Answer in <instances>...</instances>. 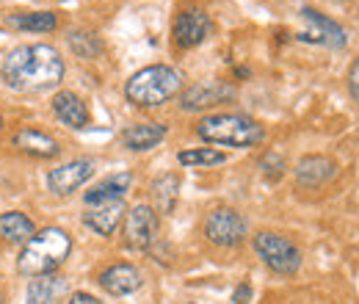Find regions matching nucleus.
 <instances>
[{"label":"nucleus","mask_w":359,"mask_h":304,"mask_svg":"<svg viewBox=\"0 0 359 304\" xmlns=\"http://www.w3.org/2000/svg\"><path fill=\"white\" fill-rule=\"evenodd\" d=\"M64 58L50 44H20L14 47L0 67L3 84L17 91H45L64 81Z\"/></svg>","instance_id":"1"},{"label":"nucleus","mask_w":359,"mask_h":304,"mask_svg":"<svg viewBox=\"0 0 359 304\" xmlns=\"http://www.w3.org/2000/svg\"><path fill=\"white\" fill-rule=\"evenodd\" d=\"M72 252V238L67 230L61 227H45L42 232H36L20 252L17 258V271L22 277L39 279V277H50L55 274L64 260Z\"/></svg>","instance_id":"2"},{"label":"nucleus","mask_w":359,"mask_h":304,"mask_svg":"<svg viewBox=\"0 0 359 304\" xmlns=\"http://www.w3.org/2000/svg\"><path fill=\"white\" fill-rule=\"evenodd\" d=\"M196 136L208 144L252 150V147L263 144L266 128L246 114H210L196 122Z\"/></svg>","instance_id":"3"},{"label":"nucleus","mask_w":359,"mask_h":304,"mask_svg":"<svg viewBox=\"0 0 359 304\" xmlns=\"http://www.w3.org/2000/svg\"><path fill=\"white\" fill-rule=\"evenodd\" d=\"M180 91H182V75L175 67H166V64L144 67L135 75H130V81L125 84V97L138 108L163 105V103L175 100Z\"/></svg>","instance_id":"4"},{"label":"nucleus","mask_w":359,"mask_h":304,"mask_svg":"<svg viewBox=\"0 0 359 304\" xmlns=\"http://www.w3.org/2000/svg\"><path fill=\"white\" fill-rule=\"evenodd\" d=\"M252 246H255L257 258L266 263L273 274L290 277V274H296L302 268V249L290 238H285L279 232H269V230L257 232L252 238Z\"/></svg>","instance_id":"5"},{"label":"nucleus","mask_w":359,"mask_h":304,"mask_svg":"<svg viewBox=\"0 0 359 304\" xmlns=\"http://www.w3.org/2000/svg\"><path fill=\"white\" fill-rule=\"evenodd\" d=\"M202 232L213 246L232 249V246L243 244V238L249 235V227H246V218L241 216L235 208H216V211L208 213Z\"/></svg>","instance_id":"6"},{"label":"nucleus","mask_w":359,"mask_h":304,"mask_svg":"<svg viewBox=\"0 0 359 304\" xmlns=\"http://www.w3.org/2000/svg\"><path fill=\"white\" fill-rule=\"evenodd\" d=\"M122 235H125V246L133 249V252H144L152 246L155 235H158V213L152 205H133L128 213H125V227H122Z\"/></svg>","instance_id":"7"},{"label":"nucleus","mask_w":359,"mask_h":304,"mask_svg":"<svg viewBox=\"0 0 359 304\" xmlns=\"http://www.w3.org/2000/svg\"><path fill=\"white\" fill-rule=\"evenodd\" d=\"M94 174V161L89 158H78V161H69V164H61L55 166L53 172L47 174V188L58 197H69L75 194L78 188H83Z\"/></svg>","instance_id":"8"},{"label":"nucleus","mask_w":359,"mask_h":304,"mask_svg":"<svg viewBox=\"0 0 359 304\" xmlns=\"http://www.w3.org/2000/svg\"><path fill=\"white\" fill-rule=\"evenodd\" d=\"M208 34H210V17L202 8H182L175 17L172 39L180 50H191V47L202 44Z\"/></svg>","instance_id":"9"},{"label":"nucleus","mask_w":359,"mask_h":304,"mask_svg":"<svg viewBox=\"0 0 359 304\" xmlns=\"http://www.w3.org/2000/svg\"><path fill=\"white\" fill-rule=\"evenodd\" d=\"M302 20L310 25V31L299 34V39L304 42H315V44H326V47H346L348 42V34L343 25H337L334 20H329L326 14L315 11V8H302Z\"/></svg>","instance_id":"10"},{"label":"nucleus","mask_w":359,"mask_h":304,"mask_svg":"<svg viewBox=\"0 0 359 304\" xmlns=\"http://www.w3.org/2000/svg\"><path fill=\"white\" fill-rule=\"evenodd\" d=\"M235 97V88L222 84V81H210V84H196V86L185 88L180 97L182 111H205L210 105H219Z\"/></svg>","instance_id":"11"},{"label":"nucleus","mask_w":359,"mask_h":304,"mask_svg":"<svg viewBox=\"0 0 359 304\" xmlns=\"http://www.w3.org/2000/svg\"><path fill=\"white\" fill-rule=\"evenodd\" d=\"M53 114H55V119L61 125H67L72 131H83V128H89L91 122L89 105L75 91H58L53 97Z\"/></svg>","instance_id":"12"},{"label":"nucleus","mask_w":359,"mask_h":304,"mask_svg":"<svg viewBox=\"0 0 359 304\" xmlns=\"http://www.w3.org/2000/svg\"><path fill=\"white\" fill-rule=\"evenodd\" d=\"M100 285L111 296H128V293H135L144 285V279H141V271L135 265L116 263V265H111V268H105L100 274Z\"/></svg>","instance_id":"13"},{"label":"nucleus","mask_w":359,"mask_h":304,"mask_svg":"<svg viewBox=\"0 0 359 304\" xmlns=\"http://www.w3.org/2000/svg\"><path fill=\"white\" fill-rule=\"evenodd\" d=\"M130 183H133V174L130 172H116L105 180H100L94 188H89L83 194L86 205L89 208H97V205H108V202H119L125 199V194L130 191Z\"/></svg>","instance_id":"14"},{"label":"nucleus","mask_w":359,"mask_h":304,"mask_svg":"<svg viewBox=\"0 0 359 304\" xmlns=\"http://www.w3.org/2000/svg\"><path fill=\"white\" fill-rule=\"evenodd\" d=\"M337 174V164L326 155H304L296 166V183L304 188H320Z\"/></svg>","instance_id":"15"},{"label":"nucleus","mask_w":359,"mask_h":304,"mask_svg":"<svg viewBox=\"0 0 359 304\" xmlns=\"http://www.w3.org/2000/svg\"><path fill=\"white\" fill-rule=\"evenodd\" d=\"M125 213H128V208H125L122 199H119V202H108V205H97V208H91L89 213H83V224H86L89 230H94L97 235L111 238V235L119 230Z\"/></svg>","instance_id":"16"},{"label":"nucleus","mask_w":359,"mask_h":304,"mask_svg":"<svg viewBox=\"0 0 359 304\" xmlns=\"http://www.w3.org/2000/svg\"><path fill=\"white\" fill-rule=\"evenodd\" d=\"M163 138H166V125H161V122H135L122 131V144L133 152H147V150L158 147Z\"/></svg>","instance_id":"17"},{"label":"nucleus","mask_w":359,"mask_h":304,"mask_svg":"<svg viewBox=\"0 0 359 304\" xmlns=\"http://www.w3.org/2000/svg\"><path fill=\"white\" fill-rule=\"evenodd\" d=\"M14 147H20L22 152H28L34 158H58V152H61V147L53 136L42 131H31V128L14 136Z\"/></svg>","instance_id":"18"},{"label":"nucleus","mask_w":359,"mask_h":304,"mask_svg":"<svg viewBox=\"0 0 359 304\" xmlns=\"http://www.w3.org/2000/svg\"><path fill=\"white\" fill-rule=\"evenodd\" d=\"M36 235V227L34 221L20 213V211H8V213H0V238L8 241V244H28L31 238Z\"/></svg>","instance_id":"19"},{"label":"nucleus","mask_w":359,"mask_h":304,"mask_svg":"<svg viewBox=\"0 0 359 304\" xmlns=\"http://www.w3.org/2000/svg\"><path fill=\"white\" fill-rule=\"evenodd\" d=\"M180 194V177L177 174H161L152 183V202H155V213H172L177 205Z\"/></svg>","instance_id":"20"},{"label":"nucleus","mask_w":359,"mask_h":304,"mask_svg":"<svg viewBox=\"0 0 359 304\" xmlns=\"http://www.w3.org/2000/svg\"><path fill=\"white\" fill-rule=\"evenodd\" d=\"M8 25L25 34H47V31H55L58 17L53 11H22V14H11Z\"/></svg>","instance_id":"21"},{"label":"nucleus","mask_w":359,"mask_h":304,"mask_svg":"<svg viewBox=\"0 0 359 304\" xmlns=\"http://www.w3.org/2000/svg\"><path fill=\"white\" fill-rule=\"evenodd\" d=\"M177 161L182 166H191V169H208V166H219L224 164L226 155L213 150V147H194V150H182L177 152Z\"/></svg>","instance_id":"22"},{"label":"nucleus","mask_w":359,"mask_h":304,"mask_svg":"<svg viewBox=\"0 0 359 304\" xmlns=\"http://www.w3.org/2000/svg\"><path fill=\"white\" fill-rule=\"evenodd\" d=\"M69 47H72L75 55L91 61V58H97L102 53V39L97 34H91V31H72L69 34Z\"/></svg>","instance_id":"23"},{"label":"nucleus","mask_w":359,"mask_h":304,"mask_svg":"<svg viewBox=\"0 0 359 304\" xmlns=\"http://www.w3.org/2000/svg\"><path fill=\"white\" fill-rule=\"evenodd\" d=\"M61 291V282L53 277H39L28 285V304H53Z\"/></svg>","instance_id":"24"},{"label":"nucleus","mask_w":359,"mask_h":304,"mask_svg":"<svg viewBox=\"0 0 359 304\" xmlns=\"http://www.w3.org/2000/svg\"><path fill=\"white\" fill-rule=\"evenodd\" d=\"M260 166H263V174H266L269 180H279L282 172H285V161H282L276 152H269V155L263 158V164H260Z\"/></svg>","instance_id":"25"},{"label":"nucleus","mask_w":359,"mask_h":304,"mask_svg":"<svg viewBox=\"0 0 359 304\" xmlns=\"http://www.w3.org/2000/svg\"><path fill=\"white\" fill-rule=\"evenodd\" d=\"M348 91H351V97L359 103V55L354 58V64L348 67Z\"/></svg>","instance_id":"26"},{"label":"nucleus","mask_w":359,"mask_h":304,"mask_svg":"<svg viewBox=\"0 0 359 304\" xmlns=\"http://www.w3.org/2000/svg\"><path fill=\"white\" fill-rule=\"evenodd\" d=\"M249 299H252V288H249V285H241V288L232 293V302L235 304H249Z\"/></svg>","instance_id":"27"},{"label":"nucleus","mask_w":359,"mask_h":304,"mask_svg":"<svg viewBox=\"0 0 359 304\" xmlns=\"http://www.w3.org/2000/svg\"><path fill=\"white\" fill-rule=\"evenodd\" d=\"M67 304H100L91 293H83V291H78V293H72L69 299H67Z\"/></svg>","instance_id":"28"},{"label":"nucleus","mask_w":359,"mask_h":304,"mask_svg":"<svg viewBox=\"0 0 359 304\" xmlns=\"http://www.w3.org/2000/svg\"><path fill=\"white\" fill-rule=\"evenodd\" d=\"M0 128H3V117H0Z\"/></svg>","instance_id":"29"},{"label":"nucleus","mask_w":359,"mask_h":304,"mask_svg":"<svg viewBox=\"0 0 359 304\" xmlns=\"http://www.w3.org/2000/svg\"><path fill=\"white\" fill-rule=\"evenodd\" d=\"M0 304H3V296H0Z\"/></svg>","instance_id":"30"}]
</instances>
